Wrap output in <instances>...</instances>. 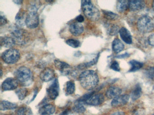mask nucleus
<instances>
[{
  "mask_svg": "<svg viewBox=\"0 0 154 115\" xmlns=\"http://www.w3.org/2000/svg\"><path fill=\"white\" fill-rule=\"evenodd\" d=\"M79 79L82 87L87 90H93L99 82L98 74L92 70H87L82 72L79 75Z\"/></svg>",
  "mask_w": 154,
  "mask_h": 115,
  "instance_id": "nucleus-1",
  "label": "nucleus"
},
{
  "mask_svg": "<svg viewBox=\"0 0 154 115\" xmlns=\"http://www.w3.org/2000/svg\"><path fill=\"white\" fill-rule=\"evenodd\" d=\"M82 7L84 14L89 19L92 21L99 19L100 16V11L91 1H82Z\"/></svg>",
  "mask_w": 154,
  "mask_h": 115,
  "instance_id": "nucleus-2",
  "label": "nucleus"
},
{
  "mask_svg": "<svg viewBox=\"0 0 154 115\" xmlns=\"http://www.w3.org/2000/svg\"><path fill=\"white\" fill-rule=\"evenodd\" d=\"M137 28L143 33L151 32L154 30V20L148 15H143L138 20Z\"/></svg>",
  "mask_w": 154,
  "mask_h": 115,
  "instance_id": "nucleus-3",
  "label": "nucleus"
},
{
  "mask_svg": "<svg viewBox=\"0 0 154 115\" xmlns=\"http://www.w3.org/2000/svg\"><path fill=\"white\" fill-rule=\"evenodd\" d=\"M16 79L19 82L25 86L29 85L31 82L32 72L30 69L25 66L18 68L15 73Z\"/></svg>",
  "mask_w": 154,
  "mask_h": 115,
  "instance_id": "nucleus-4",
  "label": "nucleus"
},
{
  "mask_svg": "<svg viewBox=\"0 0 154 115\" xmlns=\"http://www.w3.org/2000/svg\"><path fill=\"white\" fill-rule=\"evenodd\" d=\"M12 37L15 40L16 44L24 45L29 40V36L27 31L19 26L15 27L11 32Z\"/></svg>",
  "mask_w": 154,
  "mask_h": 115,
  "instance_id": "nucleus-5",
  "label": "nucleus"
},
{
  "mask_svg": "<svg viewBox=\"0 0 154 115\" xmlns=\"http://www.w3.org/2000/svg\"><path fill=\"white\" fill-rule=\"evenodd\" d=\"M20 53L16 49L11 48L2 53L1 58L6 63L12 64L16 63L20 58Z\"/></svg>",
  "mask_w": 154,
  "mask_h": 115,
  "instance_id": "nucleus-6",
  "label": "nucleus"
},
{
  "mask_svg": "<svg viewBox=\"0 0 154 115\" xmlns=\"http://www.w3.org/2000/svg\"><path fill=\"white\" fill-rule=\"evenodd\" d=\"M39 22V16L37 12H29L27 15L26 24L29 28H35Z\"/></svg>",
  "mask_w": 154,
  "mask_h": 115,
  "instance_id": "nucleus-7",
  "label": "nucleus"
},
{
  "mask_svg": "<svg viewBox=\"0 0 154 115\" xmlns=\"http://www.w3.org/2000/svg\"><path fill=\"white\" fill-rule=\"evenodd\" d=\"M59 86L58 81L55 79L49 86L47 90L48 95L50 99L55 100L59 95Z\"/></svg>",
  "mask_w": 154,
  "mask_h": 115,
  "instance_id": "nucleus-8",
  "label": "nucleus"
},
{
  "mask_svg": "<svg viewBox=\"0 0 154 115\" xmlns=\"http://www.w3.org/2000/svg\"><path fill=\"white\" fill-rule=\"evenodd\" d=\"M19 81L16 78L10 77L7 78L2 83V89L3 91L12 90L17 88Z\"/></svg>",
  "mask_w": 154,
  "mask_h": 115,
  "instance_id": "nucleus-9",
  "label": "nucleus"
},
{
  "mask_svg": "<svg viewBox=\"0 0 154 115\" xmlns=\"http://www.w3.org/2000/svg\"><path fill=\"white\" fill-rule=\"evenodd\" d=\"M56 68L60 71L63 75H67L71 73L72 68L67 63L59 60H55L54 61Z\"/></svg>",
  "mask_w": 154,
  "mask_h": 115,
  "instance_id": "nucleus-10",
  "label": "nucleus"
},
{
  "mask_svg": "<svg viewBox=\"0 0 154 115\" xmlns=\"http://www.w3.org/2000/svg\"><path fill=\"white\" fill-rule=\"evenodd\" d=\"M104 96L101 93L93 94L86 102L85 103L87 105L91 106H99L102 104L104 102Z\"/></svg>",
  "mask_w": 154,
  "mask_h": 115,
  "instance_id": "nucleus-11",
  "label": "nucleus"
},
{
  "mask_svg": "<svg viewBox=\"0 0 154 115\" xmlns=\"http://www.w3.org/2000/svg\"><path fill=\"white\" fill-rule=\"evenodd\" d=\"M129 96L128 94L119 95L113 99L111 105L113 108L122 107L127 104L128 102Z\"/></svg>",
  "mask_w": 154,
  "mask_h": 115,
  "instance_id": "nucleus-12",
  "label": "nucleus"
},
{
  "mask_svg": "<svg viewBox=\"0 0 154 115\" xmlns=\"http://www.w3.org/2000/svg\"><path fill=\"white\" fill-rule=\"evenodd\" d=\"M55 72L49 67L45 68L40 73L39 77L43 81L48 82L54 78Z\"/></svg>",
  "mask_w": 154,
  "mask_h": 115,
  "instance_id": "nucleus-13",
  "label": "nucleus"
},
{
  "mask_svg": "<svg viewBox=\"0 0 154 115\" xmlns=\"http://www.w3.org/2000/svg\"><path fill=\"white\" fill-rule=\"evenodd\" d=\"M146 3L143 1L132 0L129 1V9L131 11H138L145 8Z\"/></svg>",
  "mask_w": 154,
  "mask_h": 115,
  "instance_id": "nucleus-14",
  "label": "nucleus"
},
{
  "mask_svg": "<svg viewBox=\"0 0 154 115\" xmlns=\"http://www.w3.org/2000/svg\"><path fill=\"white\" fill-rule=\"evenodd\" d=\"M84 30L83 26L79 22H72L69 26V31L71 34L74 36H79L81 35Z\"/></svg>",
  "mask_w": 154,
  "mask_h": 115,
  "instance_id": "nucleus-15",
  "label": "nucleus"
},
{
  "mask_svg": "<svg viewBox=\"0 0 154 115\" xmlns=\"http://www.w3.org/2000/svg\"><path fill=\"white\" fill-rule=\"evenodd\" d=\"M120 36L121 39L126 44H130L132 43V37L130 31L125 27H122L120 29Z\"/></svg>",
  "mask_w": 154,
  "mask_h": 115,
  "instance_id": "nucleus-16",
  "label": "nucleus"
},
{
  "mask_svg": "<svg viewBox=\"0 0 154 115\" xmlns=\"http://www.w3.org/2000/svg\"><path fill=\"white\" fill-rule=\"evenodd\" d=\"M55 107L53 104H46L39 108V115H52L55 112Z\"/></svg>",
  "mask_w": 154,
  "mask_h": 115,
  "instance_id": "nucleus-17",
  "label": "nucleus"
},
{
  "mask_svg": "<svg viewBox=\"0 0 154 115\" xmlns=\"http://www.w3.org/2000/svg\"><path fill=\"white\" fill-rule=\"evenodd\" d=\"M122 93V90L116 86H111L106 92V97L109 99H113L120 95Z\"/></svg>",
  "mask_w": 154,
  "mask_h": 115,
  "instance_id": "nucleus-18",
  "label": "nucleus"
},
{
  "mask_svg": "<svg viewBox=\"0 0 154 115\" xmlns=\"http://www.w3.org/2000/svg\"><path fill=\"white\" fill-rule=\"evenodd\" d=\"M0 41L1 46L8 48L11 49L16 44L15 40L11 37H1Z\"/></svg>",
  "mask_w": 154,
  "mask_h": 115,
  "instance_id": "nucleus-19",
  "label": "nucleus"
},
{
  "mask_svg": "<svg viewBox=\"0 0 154 115\" xmlns=\"http://www.w3.org/2000/svg\"><path fill=\"white\" fill-rule=\"evenodd\" d=\"M26 18L25 11L22 9L20 10L16 16V21L17 26L20 27L26 24Z\"/></svg>",
  "mask_w": 154,
  "mask_h": 115,
  "instance_id": "nucleus-20",
  "label": "nucleus"
},
{
  "mask_svg": "<svg viewBox=\"0 0 154 115\" xmlns=\"http://www.w3.org/2000/svg\"><path fill=\"white\" fill-rule=\"evenodd\" d=\"M124 49V44L118 38H115L112 42V49L114 53L118 54Z\"/></svg>",
  "mask_w": 154,
  "mask_h": 115,
  "instance_id": "nucleus-21",
  "label": "nucleus"
},
{
  "mask_svg": "<svg viewBox=\"0 0 154 115\" xmlns=\"http://www.w3.org/2000/svg\"><path fill=\"white\" fill-rule=\"evenodd\" d=\"M17 105L16 103L10 102L8 101L2 100L0 103V110L1 111L10 110L17 108Z\"/></svg>",
  "mask_w": 154,
  "mask_h": 115,
  "instance_id": "nucleus-22",
  "label": "nucleus"
},
{
  "mask_svg": "<svg viewBox=\"0 0 154 115\" xmlns=\"http://www.w3.org/2000/svg\"><path fill=\"white\" fill-rule=\"evenodd\" d=\"M15 115H33V114L30 108L26 106H22L16 110Z\"/></svg>",
  "mask_w": 154,
  "mask_h": 115,
  "instance_id": "nucleus-23",
  "label": "nucleus"
},
{
  "mask_svg": "<svg viewBox=\"0 0 154 115\" xmlns=\"http://www.w3.org/2000/svg\"><path fill=\"white\" fill-rule=\"evenodd\" d=\"M129 64L131 66V68L129 72H134L140 69L143 66V63L139 61L135 60L130 61Z\"/></svg>",
  "mask_w": 154,
  "mask_h": 115,
  "instance_id": "nucleus-24",
  "label": "nucleus"
},
{
  "mask_svg": "<svg viewBox=\"0 0 154 115\" xmlns=\"http://www.w3.org/2000/svg\"><path fill=\"white\" fill-rule=\"evenodd\" d=\"M129 8V1L121 0L117 2V10L120 13H123Z\"/></svg>",
  "mask_w": 154,
  "mask_h": 115,
  "instance_id": "nucleus-25",
  "label": "nucleus"
},
{
  "mask_svg": "<svg viewBox=\"0 0 154 115\" xmlns=\"http://www.w3.org/2000/svg\"><path fill=\"white\" fill-rule=\"evenodd\" d=\"M141 94H142V89L139 84H137L131 93V99L133 101L136 100L140 98Z\"/></svg>",
  "mask_w": 154,
  "mask_h": 115,
  "instance_id": "nucleus-26",
  "label": "nucleus"
},
{
  "mask_svg": "<svg viewBox=\"0 0 154 115\" xmlns=\"http://www.w3.org/2000/svg\"><path fill=\"white\" fill-rule=\"evenodd\" d=\"M75 90V84L74 81H69L66 82V93L67 95L73 94Z\"/></svg>",
  "mask_w": 154,
  "mask_h": 115,
  "instance_id": "nucleus-27",
  "label": "nucleus"
},
{
  "mask_svg": "<svg viewBox=\"0 0 154 115\" xmlns=\"http://www.w3.org/2000/svg\"><path fill=\"white\" fill-rule=\"evenodd\" d=\"M103 12L105 19L109 20H116L119 18V15L110 11L103 10Z\"/></svg>",
  "mask_w": 154,
  "mask_h": 115,
  "instance_id": "nucleus-28",
  "label": "nucleus"
},
{
  "mask_svg": "<svg viewBox=\"0 0 154 115\" xmlns=\"http://www.w3.org/2000/svg\"><path fill=\"white\" fill-rule=\"evenodd\" d=\"M16 94L17 95L19 99L20 100H23L28 95V90L26 88H19L16 91Z\"/></svg>",
  "mask_w": 154,
  "mask_h": 115,
  "instance_id": "nucleus-29",
  "label": "nucleus"
},
{
  "mask_svg": "<svg viewBox=\"0 0 154 115\" xmlns=\"http://www.w3.org/2000/svg\"><path fill=\"white\" fill-rule=\"evenodd\" d=\"M66 44L72 48H76L80 46V42L79 40L74 39H69L66 41Z\"/></svg>",
  "mask_w": 154,
  "mask_h": 115,
  "instance_id": "nucleus-30",
  "label": "nucleus"
},
{
  "mask_svg": "<svg viewBox=\"0 0 154 115\" xmlns=\"http://www.w3.org/2000/svg\"><path fill=\"white\" fill-rule=\"evenodd\" d=\"M81 103L82 102H78L77 104L75 105L73 108L75 112L78 113H82L85 111V107Z\"/></svg>",
  "mask_w": 154,
  "mask_h": 115,
  "instance_id": "nucleus-31",
  "label": "nucleus"
},
{
  "mask_svg": "<svg viewBox=\"0 0 154 115\" xmlns=\"http://www.w3.org/2000/svg\"><path fill=\"white\" fill-rule=\"evenodd\" d=\"M119 26H117V25H112V26L109 29V33L111 36H114V35H116L118 32H119Z\"/></svg>",
  "mask_w": 154,
  "mask_h": 115,
  "instance_id": "nucleus-32",
  "label": "nucleus"
},
{
  "mask_svg": "<svg viewBox=\"0 0 154 115\" xmlns=\"http://www.w3.org/2000/svg\"><path fill=\"white\" fill-rule=\"evenodd\" d=\"M32 3H30L29 8V12H37L38 9L39 8L38 4H37L38 1H32Z\"/></svg>",
  "mask_w": 154,
  "mask_h": 115,
  "instance_id": "nucleus-33",
  "label": "nucleus"
},
{
  "mask_svg": "<svg viewBox=\"0 0 154 115\" xmlns=\"http://www.w3.org/2000/svg\"><path fill=\"white\" fill-rule=\"evenodd\" d=\"M111 69L116 72H120V67L119 64L117 61H114L112 62L110 65Z\"/></svg>",
  "mask_w": 154,
  "mask_h": 115,
  "instance_id": "nucleus-34",
  "label": "nucleus"
},
{
  "mask_svg": "<svg viewBox=\"0 0 154 115\" xmlns=\"http://www.w3.org/2000/svg\"><path fill=\"white\" fill-rule=\"evenodd\" d=\"M146 73L148 76L149 78L154 80V66L149 68L147 71Z\"/></svg>",
  "mask_w": 154,
  "mask_h": 115,
  "instance_id": "nucleus-35",
  "label": "nucleus"
},
{
  "mask_svg": "<svg viewBox=\"0 0 154 115\" xmlns=\"http://www.w3.org/2000/svg\"><path fill=\"white\" fill-rule=\"evenodd\" d=\"M0 19H1V20H0V25H1V26L5 25L8 22V20H7L5 16L4 15H2V14H1Z\"/></svg>",
  "mask_w": 154,
  "mask_h": 115,
  "instance_id": "nucleus-36",
  "label": "nucleus"
},
{
  "mask_svg": "<svg viewBox=\"0 0 154 115\" xmlns=\"http://www.w3.org/2000/svg\"><path fill=\"white\" fill-rule=\"evenodd\" d=\"M149 44L152 46H154V33L151 34L148 38Z\"/></svg>",
  "mask_w": 154,
  "mask_h": 115,
  "instance_id": "nucleus-37",
  "label": "nucleus"
},
{
  "mask_svg": "<svg viewBox=\"0 0 154 115\" xmlns=\"http://www.w3.org/2000/svg\"><path fill=\"white\" fill-rule=\"evenodd\" d=\"M130 56V55L128 53H126L125 54H122V55H119L116 57L118 58H127Z\"/></svg>",
  "mask_w": 154,
  "mask_h": 115,
  "instance_id": "nucleus-38",
  "label": "nucleus"
},
{
  "mask_svg": "<svg viewBox=\"0 0 154 115\" xmlns=\"http://www.w3.org/2000/svg\"><path fill=\"white\" fill-rule=\"evenodd\" d=\"M75 20H76L77 22L81 23V22H83L84 21V18L83 16H82V15H79L76 17Z\"/></svg>",
  "mask_w": 154,
  "mask_h": 115,
  "instance_id": "nucleus-39",
  "label": "nucleus"
},
{
  "mask_svg": "<svg viewBox=\"0 0 154 115\" xmlns=\"http://www.w3.org/2000/svg\"><path fill=\"white\" fill-rule=\"evenodd\" d=\"M110 115H125V114L123 111H117Z\"/></svg>",
  "mask_w": 154,
  "mask_h": 115,
  "instance_id": "nucleus-40",
  "label": "nucleus"
},
{
  "mask_svg": "<svg viewBox=\"0 0 154 115\" xmlns=\"http://www.w3.org/2000/svg\"><path fill=\"white\" fill-rule=\"evenodd\" d=\"M69 112V110H66L65 111H63V112H62L60 115H67L68 113Z\"/></svg>",
  "mask_w": 154,
  "mask_h": 115,
  "instance_id": "nucleus-41",
  "label": "nucleus"
},
{
  "mask_svg": "<svg viewBox=\"0 0 154 115\" xmlns=\"http://www.w3.org/2000/svg\"><path fill=\"white\" fill-rule=\"evenodd\" d=\"M14 2L16 3L17 4H21L22 3V1H15Z\"/></svg>",
  "mask_w": 154,
  "mask_h": 115,
  "instance_id": "nucleus-42",
  "label": "nucleus"
},
{
  "mask_svg": "<svg viewBox=\"0 0 154 115\" xmlns=\"http://www.w3.org/2000/svg\"><path fill=\"white\" fill-rule=\"evenodd\" d=\"M152 8H153V10H154V1L152 2Z\"/></svg>",
  "mask_w": 154,
  "mask_h": 115,
  "instance_id": "nucleus-43",
  "label": "nucleus"
},
{
  "mask_svg": "<svg viewBox=\"0 0 154 115\" xmlns=\"http://www.w3.org/2000/svg\"><path fill=\"white\" fill-rule=\"evenodd\" d=\"M1 76H2V70L1 69Z\"/></svg>",
  "mask_w": 154,
  "mask_h": 115,
  "instance_id": "nucleus-44",
  "label": "nucleus"
},
{
  "mask_svg": "<svg viewBox=\"0 0 154 115\" xmlns=\"http://www.w3.org/2000/svg\"><path fill=\"white\" fill-rule=\"evenodd\" d=\"M154 115V114H152V115Z\"/></svg>",
  "mask_w": 154,
  "mask_h": 115,
  "instance_id": "nucleus-45",
  "label": "nucleus"
}]
</instances>
